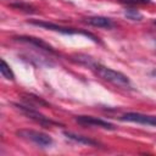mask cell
<instances>
[{
	"mask_svg": "<svg viewBox=\"0 0 156 156\" xmlns=\"http://www.w3.org/2000/svg\"><path fill=\"white\" fill-rule=\"evenodd\" d=\"M121 119L124 122H133V123L156 127V116H151V115H145L139 112H127L121 117Z\"/></svg>",
	"mask_w": 156,
	"mask_h": 156,
	"instance_id": "5",
	"label": "cell"
},
{
	"mask_svg": "<svg viewBox=\"0 0 156 156\" xmlns=\"http://www.w3.org/2000/svg\"><path fill=\"white\" fill-rule=\"evenodd\" d=\"M23 115H26L27 117L34 119L35 122L40 123L41 126H50V124H56V122L51 121L50 118H48L46 116H44L43 113H40L38 110H35L34 107H32L30 105L29 106H26V105H20V104H13Z\"/></svg>",
	"mask_w": 156,
	"mask_h": 156,
	"instance_id": "4",
	"label": "cell"
},
{
	"mask_svg": "<svg viewBox=\"0 0 156 156\" xmlns=\"http://www.w3.org/2000/svg\"><path fill=\"white\" fill-rule=\"evenodd\" d=\"M16 134L24 139V140H29L34 144H37L40 147H49L52 145V138L49 136L45 133L38 132V130H33V129H18L16 132Z\"/></svg>",
	"mask_w": 156,
	"mask_h": 156,
	"instance_id": "2",
	"label": "cell"
},
{
	"mask_svg": "<svg viewBox=\"0 0 156 156\" xmlns=\"http://www.w3.org/2000/svg\"><path fill=\"white\" fill-rule=\"evenodd\" d=\"M155 44H156V43H155Z\"/></svg>",
	"mask_w": 156,
	"mask_h": 156,
	"instance_id": "15",
	"label": "cell"
},
{
	"mask_svg": "<svg viewBox=\"0 0 156 156\" xmlns=\"http://www.w3.org/2000/svg\"><path fill=\"white\" fill-rule=\"evenodd\" d=\"M16 40L18 41H22V43H28V44H32L44 51H48L50 54H56V51L54 50V48L51 45H49L48 43H45L44 40L39 39V38H34V37H28V35H20V37H15Z\"/></svg>",
	"mask_w": 156,
	"mask_h": 156,
	"instance_id": "7",
	"label": "cell"
},
{
	"mask_svg": "<svg viewBox=\"0 0 156 156\" xmlns=\"http://www.w3.org/2000/svg\"><path fill=\"white\" fill-rule=\"evenodd\" d=\"M119 2H124V4H146L150 2V0H119Z\"/></svg>",
	"mask_w": 156,
	"mask_h": 156,
	"instance_id": "13",
	"label": "cell"
},
{
	"mask_svg": "<svg viewBox=\"0 0 156 156\" xmlns=\"http://www.w3.org/2000/svg\"><path fill=\"white\" fill-rule=\"evenodd\" d=\"M27 100H28V102H34L35 105H44V106H48V102L46 101H44V100H41L40 98H38V96H34V95H27Z\"/></svg>",
	"mask_w": 156,
	"mask_h": 156,
	"instance_id": "12",
	"label": "cell"
},
{
	"mask_svg": "<svg viewBox=\"0 0 156 156\" xmlns=\"http://www.w3.org/2000/svg\"><path fill=\"white\" fill-rule=\"evenodd\" d=\"M90 68L104 80L116 85V87H121V88H130V80L129 78L123 74L122 72L115 71L110 67H106L104 65H100L98 62H93V65L90 66Z\"/></svg>",
	"mask_w": 156,
	"mask_h": 156,
	"instance_id": "1",
	"label": "cell"
},
{
	"mask_svg": "<svg viewBox=\"0 0 156 156\" xmlns=\"http://www.w3.org/2000/svg\"><path fill=\"white\" fill-rule=\"evenodd\" d=\"M63 134L66 135V138L73 140V141H77L79 144H83V145H88V146H99L100 144L89 138V136H85V135H80V134H76V133H72V132H63Z\"/></svg>",
	"mask_w": 156,
	"mask_h": 156,
	"instance_id": "8",
	"label": "cell"
},
{
	"mask_svg": "<svg viewBox=\"0 0 156 156\" xmlns=\"http://www.w3.org/2000/svg\"><path fill=\"white\" fill-rule=\"evenodd\" d=\"M34 26H38V27H43L45 29H49V30H55V32H58V33H62V34H68V35H72V34H82V35H85L88 38H90L93 41L98 43L99 39L89 33V32H84V30H78V29H74V28H68V27H62V26H58V24H55V23H51V22H44V21H29Z\"/></svg>",
	"mask_w": 156,
	"mask_h": 156,
	"instance_id": "3",
	"label": "cell"
},
{
	"mask_svg": "<svg viewBox=\"0 0 156 156\" xmlns=\"http://www.w3.org/2000/svg\"><path fill=\"white\" fill-rule=\"evenodd\" d=\"M76 121L82 124V126H89V127H98V128H102V129H108V130H115L116 127L104 119H100L98 117H93V116H76Z\"/></svg>",
	"mask_w": 156,
	"mask_h": 156,
	"instance_id": "6",
	"label": "cell"
},
{
	"mask_svg": "<svg viewBox=\"0 0 156 156\" xmlns=\"http://www.w3.org/2000/svg\"><path fill=\"white\" fill-rule=\"evenodd\" d=\"M0 72H1L2 77L6 78V79H9V80H13L15 79L13 72L11 71L10 66L6 63V61L4 58H1V61H0Z\"/></svg>",
	"mask_w": 156,
	"mask_h": 156,
	"instance_id": "10",
	"label": "cell"
},
{
	"mask_svg": "<svg viewBox=\"0 0 156 156\" xmlns=\"http://www.w3.org/2000/svg\"><path fill=\"white\" fill-rule=\"evenodd\" d=\"M124 16L132 21H141L143 20V15L135 9H127L124 11Z\"/></svg>",
	"mask_w": 156,
	"mask_h": 156,
	"instance_id": "11",
	"label": "cell"
},
{
	"mask_svg": "<svg viewBox=\"0 0 156 156\" xmlns=\"http://www.w3.org/2000/svg\"><path fill=\"white\" fill-rule=\"evenodd\" d=\"M11 6L17 7V9H24L27 12H33V9H32L30 6H27V5H22V4H12Z\"/></svg>",
	"mask_w": 156,
	"mask_h": 156,
	"instance_id": "14",
	"label": "cell"
},
{
	"mask_svg": "<svg viewBox=\"0 0 156 156\" xmlns=\"http://www.w3.org/2000/svg\"><path fill=\"white\" fill-rule=\"evenodd\" d=\"M87 22L94 27H99V28H106L110 29L113 27V22L107 18V17H102V16H94V17H89L87 20Z\"/></svg>",
	"mask_w": 156,
	"mask_h": 156,
	"instance_id": "9",
	"label": "cell"
}]
</instances>
